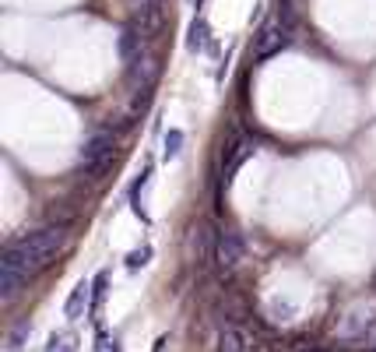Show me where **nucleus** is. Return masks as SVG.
Segmentation results:
<instances>
[{"instance_id":"1","label":"nucleus","mask_w":376,"mask_h":352,"mask_svg":"<svg viewBox=\"0 0 376 352\" xmlns=\"http://www.w3.org/2000/svg\"><path fill=\"white\" fill-rule=\"evenodd\" d=\"M64 243H67V226L36 229V232H28V236L8 243L4 264H11V268H18L25 275H36V272L49 268V264L56 261V254L64 250Z\"/></svg>"},{"instance_id":"2","label":"nucleus","mask_w":376,"mask_h":352,"mask_svg":"<svg viewBox=\"0 0 376 352\" xmlns=\"http://www.w3.org/2000/svg\"><path fill=\"white\" fill-rule=\"evenodd\" d=\"M113 155H116V138H113L109 131L91 134V138L81 144V166H85L88 173H96V176L109 169Z\"/></svg>"},{"instance_id":"3","label":"nucleus","mask_w":376,"mask_h":352,"mask_svg":"<svg viewBox=\"0 0 376 352\" xmlns=\"http://www.w3.org/2000/svg\"><path fill=\"white\" fill-rule=\"evenodd\" d=\"M246 261V240L239 236L236 229H222L218 232V243H214V264L222 272H232Z\"/></svg>"},{"instance_id":"4","label":"nucleus","mask_w":376,"mask_h":352,"mask_svg":"<svg viewBox=\"0 0 376 352\" xmlns=\"http://www.w3.org/2000/svg\"><path fill=\"white\" fill-rule=\"evenodd\" d=\"M285 46H289V32H285V28H281V25H264L257 43H254V56H257V60H267V56L281 53Z\"/></svg>"},{"instance_id":"5","label":"nucleus","mask_w":376,"mask_h":352,"mask_svg":"<svg viewBox=\"0 0 376 352\" xmlns=\"http://www.w3.org/2000/svg\"><path fill=\"white\" fill-rule=\"evenodd\" d=\"M214 243H218V232H211L208 222H197L190 232V250H194V264L204 268L208 261H214Z\"/></svg>"},{"instance_id":"6","label":"nucleus","mask_w":376,"mask_h":352,"mask_svg":"<svg viewBox=\"0 0 376 352\" xmlns=\"http://www.w3.org/2000/svg\"><path fill=\"white\" fill-rule=\"evenodd\" d=\"M159 71H162V64L155 60V56H141V60H134L131 64V88L134 92H151L155 88V81H159Z\"/></svg>"},{"instance_id":"7","label":"nucleus","mask_w":376,"mask_h":352,"mask_svg":"<svg viewBox=\"0 0 376 352\" xmlns=\"http://www.w3.org/2000/svg\"><path fill=\"white\" fill-rule=\"evenodd\" d=\"M120 60L123 64H134L141 60V50H144V25L131 21V25H123V32H120Z\"/></svg>"},{"instance_id":"8","label":"nucleus","mask_w":376,"mask_h":352,"mask_svg":"<svg viewBox=\"0 0 376 352\" xmlns=\"http://www.w3.org/2000/svg\"><path fill=\"white\" fill-rule=\"evenodd\" d=\"M25 282H28L25 272H18V268H11V264L0 261V303H14L21 296Z\"/></svg>"},{"instance_id":"9","label":"nucleus","mask_w":376,"mask_h":352,"mask_svg":"<svg viewBox=\"0 0 376 352\" xmlns=\"http://www.w3.org/2000/svg\"><path fill=\"white\" fill-rule=\"evenodd\" d=\"M88 307H91V282L81 278V282L71 289V296H67V303H64V314H67L71 320H81Z\"/></svg>"},{"instance_id":"10","label":"nucleus","mask_w":376,"mask_h":352,"mask_svg":"<svg viewBox=\"0 0 376 352\" xmlns=\"http://www.w3.org/2000/svg\"><path fill=\"white\" fill-rule=\"evenodd\" d=\"M208 46H211V28H208L204 18H194L190 28H186V50H190V53H201V50H208Z\"/></svg>"},{"instance_id":"11","label":"nucleus","mask_w":376,"mask_h":352,"mask_svg":"<svg viewBox=\"0 0 376 352\" xmlns=\"http://www.w3.org/2000/svg\"><path fill=\"white\" fill-rule=\"evenodd\" d=\"M218 352H246V335L232 324H225L218 331Z\"/></svg>"},{"instance_id":"12","label":"nucleus","mask_w":376,"mask_h":352,"mask_svg":"<svg viewBox=\"0 0 376 352\" xmlns=\"http://www.w3.org/2000/svg\"><path fill=\"white\" fill-rule=\"evenodd\" d=\"M46 352H78V338H74L71 331H60V335L49 338Z\"/></svg>"},{"instance_id":"13","label":"nucleus","mask_w":376,"mask_h":352,"mask_svg":"<svg viewBox=\"0 0 376 352\" xmlns=\"http://www.w3.org/2000/svg\"><path fill=\"white\" fill-rule=\"evenodd\" d=\"M179 152H183V131H169L166 141H162V159L169 162V159H176Z\"/></svg>"},{"instance_id":"14","label":"nucleus","mask_w":376,"mask_h":352,"mask_svg":"<svg viewBox=\"0 0 376 352\" xmlns=\"http://www.w3.org/2000/svg\"><path fill=\"white\" fill-rule=\"evenodd\" d=\"M106 282H109L106 272H99L96 282H91V310H99V307H102V300H106Z\"/></svg>"},{"instance_id":"15","label":"nucleus","mask_w":376,"mask_h":352,"mask_svg":"<svg viewBox=\"0 0 376 352\" xmlns=\"http://www.w3.org/2000/svg\"><path fill=\"white\" fill-rule=\"evenodd\" d=\"M28 335H32V324H28V320H18V328H14V331H11V338H8V349H11V352H18V349H21V342H25Z\"/></svg>"},{"instance_id":"16","label":"nucleus","mask_w":376,"mask_h":352,"mask_svg":"<svg viewBox=\"0 0 376 352\" xmlns=\"http://www.w3.org/2000/svg\"><path fill=\"white\" fill-rule=\"evenodd\" d=\"M148 261H151V247H137V250H131V254H127V268H131V272H137V268H144Z\"/></svg>"},{"instance_id":"17","label":"nucleus","mask_w":376,"mask_h":352,"mask_svg":"<svg viewBox=\"0 0 376 352\" xmlns=\"http://www.w3.org/2000/svg\"><path fill=\"white\" fill-rule=\"evenodd\" d=\"M96 352H120V345H116V338H113V335L99 331V338H96Z\"/></svg>"},{"instance_id":"18","label":"nucleus","mask_w":376,"mask_h":352,"mask_svg":"<svg viewBox=\"0 0 376 352\" xmlns=\"http://www.w3.org/2000/svg\"><path fill=\"white\" fill-rule=\"evenodd\" d=\"M190 4H194V0H190Z\"/></svg>"}]
</instances>
